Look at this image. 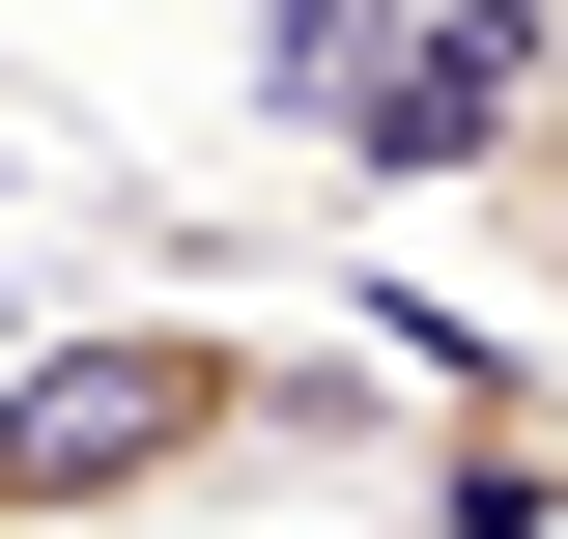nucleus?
<instances>
[{
    "instance_id": "nucleus-1",
    "label": "nucleus",
    "mask_w": 568,
    "mask_h": 539,
    "mask_svg": "<svg viewBox=\"0 0 568 539\" xmlns=\"http://www.w3.org/2000/svg\"><path fill=\"white\" fill-rule=\"evenodd\" d=\"M284 482H398V340H284V313L0 340V539H227Z\"/></svg>"
},
{
    "instance_id": "nucleus-2",
    "label": "nucleus",
    "mask_w": 568,
    "mask_h": 539,
    "mask_svg": "<svg viewBox=\"0 0 568 539\" xmlns=\"http://www.w3.org/2000/svg\"><path fill=\"white\" fill-rule=\"evenodd\" d=\"M568 85V0H256V114L342 171V200H484L511 114Z\"/></svg>"
},
{
    "instance_id": "nucleus-3",
    "label": "nucleus",
    "mask_w": 568,
    "mask_h": 539,
    "mask_svg": "<svg viewBox=\"0 0 568 539\" xmlns=\"http://www.w3.org/2000/svg\"><path fill=\"white\" fill-rule=\"evenodd\" d=\"M369 340H398V539H568V369L540 340L511 313H426V284Z\"/></svg>"
},
{
    "instance_id": "nucleus-4",
    "label": "nucleus",
    "mask_w": 568,
    "mask_h": 539,
    "mask_svg": "<svg viewBox=\"0 0 568 539\" xmlns=\"http://www.w3.org/2000/svg\"><path fill=\"white\" fill-rule=\"evenodd\" d=\"M455 227H484V313H511V340H568V85L511 114V171H484Z\"/></svg>"
}]
</instances>
